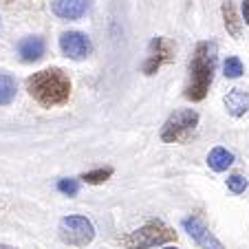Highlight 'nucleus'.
Instances as JSON below:
<instances>
[{"instance_id": "dca6fc26", "label": "nucleus", "mask_w": 249, "mask_h": 249, "mask_svg": "<svg viewBox=\"0 0 249 249\" xmlns=\"http://www.w3.org/2000/svg\"><path fill=\"white\" fill-rule=\"evenodd\" d=\"M223 69H225V77H231V80H236V77H240L245 73V66H243V62L238 60V57H227L225 60V66H223Z\"/></svg>"}, {"instance_id": "f257e3e1", "label": "nucleus", "mask_w": 249, "mask_h": 249, "mask_svg": "<svg viewBox=\"0 0 249 249\" xmlns=\"http://www.w3.org/2000/svg\"><path fill=\"white\" fill-rule=\"evenodd\" d=\"M27 89L40 106H60L71 97V80L62 69H44L27 80Z\"/></svg>"}, {"instance_id": "f3484780", "label": "nucleus", "mask_w": 249, "mask_h": 249, "mask_svg": "<svg viewBox=\"0 0 249 249\" xmlns=\"http://www.w3.org/2000/svg\"><path fill=\"white\" fill-rule=\"evenodd\" d=\"M227 188H230L234 194H243L245 190H247V179L240 177V174H234V177L227 179Z\"/></svg>"}, {"instance_id": "a211bd4d", "label": "nucleus", "mask_w": 249, "mask_h": 249, "mask_svg": "<svg viewBox=\"0 0 249 249\" xmlns=\"http://www.w3.org/2000/svg\"><path fill=\"white\" fill-rule=\"evenodd\" d=\"M57 190H60L62 194L75 196L77 190H80V185H77V181H75V179H62V181H57Z\"/></svg>"}, {"instance_id": "7ed1b4c3", "label": "nucleus", "mask_w": 249, "mask_h": 249, "mask_svg": "<svg viewBox=\"0 0 249 249\" xmlns=\"http://www.w3.org/2000/svg\"><path fill=\"white\" fill-rule=\"evenodd\" d=\"M172 240H177V231L172 227H168L161 221H150L141 230L124 236L122 243L126 249H150V247H157V245L172 243Z\"/></svg>"}, {"instance_id": "9b49d317", "label": "nucleus", "mask_w": 249, "mask_h": 249, "mask_svg": "<svg viewBox=\"0 0 249 249\" xmlns=\"http://www.w3.org/2000/svg\"><path fill=\"white\" fill-rule=\"evenodd\" d=\"M223 102H225V108L231 117H243L249 110V93L243 89H231Z\"/></svg>"}, {"instance_id": "2eb2a0df", "label": "nucleus", "mask_w": 249, "mask_h": 249, "mask_svg": "<svg viewBox=\"0 0 249 249\" xmlns=\"http://www.w3.org/2000/svg\"><path fill=\"white\" fill-rule=\"evenodd\" d=\"M110 174H113V168H99V170H93V172H84L82 181L89 185H97V183H104L106 179H110Z\"/></svg>"}, {"instance_id": "6ab92c4d", "label": "nucleus", "mask_w": 249, "mask_h": 249, "mask_svg": "<svg viewBox=\"0 0 249 249\" xmlns=\"http://www.w3.org/2000/svg\"><path fill=\"white\" fill-rule=\"evenodd\" d=\"M243 18L249 24V0H243Z\"/></svg>"}, {"instance_id": "4468645a", "label": "nucleus", "mask_w": 249, "mask_h": 249, "mask_svg": "<svg viewBox=\"0 0 249 249\" xmlns=\"http://www.w3.org/2000/svg\"><path fill=\"white\" fill-rule=\"evenodd\" d=\"M16 80L9 73H0V106H7L16 99Z\"/></svg>"}, {"instance_id": "f03ea898", "label": "nucleus", "mask_w": 249, "mask_h": 249, "mask_svg": "<svg viewBox=\"0 0 249 249\" xmlns=\"http://www.w3.org/2000/svg\"><path fill=\"white\" fill-rule=\"evenodd\" d=\"M214 69H216V44L210 40L198 42L190 60V82L185 86V97L192 102L205 99L214 77Z\"/></svg>"}, {"instance_id": "1a4fd4ad", "label": "nucleus", "mask_w": 249, "mask_h": 249, "mask_svg": "<svg viewBox=\"0 0 249 249\" xmlns=\"http://www.w3.org/2000/svg\"><path fill=\"white\" fill-rule=\"evenodd\" d=\"M51 9L57 18L77 20L90 9V0H51Z\"/></svg>"}, {"instance_id": "6e6552de", "label": "nucleus", "mask_w": 249, "mask_h": 249, "mask_svg": "<svg viewBox=\"0 0 249 249\" xmlns=\"http://www.w3.org/2000/svg\"><path fill=\"white\" fill-rule=\"evenodd\" d=\"M183 227H185V231L190 234V238H192L201 249H225V245H223L216 236H214L205 225H203L201 218H196V216L185 218Z\"/></svg>"}, {"instance_id": "412c9836", "label": "nucleus", "mask_w": 249, "mask_h": 249, "mask_svg": "<svg viewBox=\"0 0 249 249\" xmlns=\"http://www.w3.org/2000/svg\"><path fill=\"white\" fill-rule=\"evenodd\" d=\"M168 249H174V247H168Z\"/></svg>"}, {"instance_id": "ddd939ff", "label": "nucleus", "mask_w": 249, "mask_h": 249, "mask_svg": "<svg viewBox=\"0 0 249 249\" xmlns=\"http://www.w3.org/2000/svg\"><path fill=\"white\" fill-rule=\"evenodd\" d=\"M207 163H210V168L214 170V172H225V170L234 163V155H231L230 150L218 146L207 155Z\"/></svg>"}, {"instance_id": "9d476101", "label": "nucleus", "mask_w": 249, "mask_h": 249, "mask_svg": "<svg viewBox=\"0 0 249 249\" xmlns=\"http://www.w3.org/2000/svg\"><path fill=\"white\" fill-rule=\"evenodd\" d=\"M44 51H47V44L40 36H29L18 42V55L22 62H38L44 55Z\"/></svg>"}, {"instance_id": "0eeeda50", "label": "nucleus", "mask_w": 249, "mask_h": 249, "mask_svg": "<svg viewBox=\"0 0 249 249\" xmlns=\"http://www.w3.org/2000/svg\"><path fill=\"white\" fill-rule=\"evenodd\" d=\"M60 49L64 55H69L71 60H84V57L90 55L93 51V44H90V38L86 33L80 31H66L60 36Z\"/></svg>"}, {"instance_id": "423d86ee", "label": "nucleus", "mask_w": 249, "mask_h": 249, "mask_svg": "<svg viewBox=\"0 0 249 249\" xmlns=\"http://www.w3.org/2000/svg\"><path fill=\"white\" fill-rule=\"evenodd\" d=\"M174 60V47L168 38H152L150 42V53H148V60L143 62L141 71L146 75H155L157 71L161 69L163 64Z\"/></svg>"}, {"instance_id": "20e7f679", "label": "nucleus", "mask_w": 249, "mask_h": 249, "mask_svg": "<svg viewBox=\"0 0 249 249\" xmlns=\"http://www.w3.org/2000/svg\"><path fill=\"white\" fill-rule=\"evenodd\" d=\"M198 126V113L192 108L177 110L174 115H170L168 122L161 128V141L165 143H177V141L188 139L190 132H194V128Z\"/></svg>"}, {"instance_id": "39448f33", "label": "nucleus", "mask_w": 249, "mask_h": 249, "mask_svg": "<svg viewBox=\"0 0 249 249\" xmlns=\"http://www.w3.org/2000/svg\"><path fill=\"white\" fill-rule=\"evenodd\" d=\"M57 231H60L62 243L73 245V247H86L95 238V227L86 216H64Z\"/></svg>"}, {"instance_id": "aec40b11", "label": "nucleus", "mask_w": 249, "mask_h": 249, "mask_svg": "<svg viewBox=\"0 0 249 249\" xmlns=\"http://www.w3.org/2000/svg\"><path fill=\"white\" fill-rule=\"evenodd\" d=\"M0 249H16V247H11V245H0Z\"/></svg>"}, {"instance_id": "f8f14e48", "label": "nucleus", "mask_w": 249, "mask_h": 249, "mask_svg": "<svg viewBox=\"0 0 249 249\" xmlns=\"http://www.w3.org/2000/svg\"><path fill=\"white\" fill-rule=\"evenodd\" d=\"M223 22H225L227 33H231L234 38H240V31H243V20H238L236 14L234 0H225L223 2Z\"/></svg>"}]
</instances>
